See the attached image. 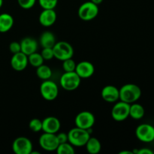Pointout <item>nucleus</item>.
I'll list each match as a JSON object with an SVG mask.
<instances>
[{
    "instance_id": "1",
    "label": "nucleus",
    "mask_w": 154,
    "mask_h": 154,
    "mask_svg": "<svg viewBox=\"0 0 154 154\" xmlns=\"http://www.w3.org/2000/svg\"><path fill=\"white\" fill-rule=\"evenodd\" d=\"M120 91V100L128 104L136 102L141 96V90L135 84H126L121 87Z\"/></svg>"
},
{
    "instance_id": "2",
    "label": "nucleus",
    "mask_w": 154,
    "mask_h": 154,
    "mask_svg": "<svg viewBox=\"0 0 154 154\" xmlns=\"http://www.w3.org/2000/svg\"><path fill=\"white\" fill-rule=\"evenodd\" d=\"M90 138V133L87 129L75 127L68 132L69 142L75 147H83Z\"/></svg>"
},
{
    "instance_id": "3",
    "label": "nucleus",
    "mask_w": 154,
    "mask_h": 154,
    "mask_svg": "<svg viewBox=\"0 0 154 154\" xmlns=\"http://www.w3.org/2000/svg\"><path fill=\"white\" fill-rule=\"evenodd\" d=\"M81 78L75 72H65L60 79V86L67 91H74L79 87Z\"/></svg>"
},
{
    "instance_id": "4",
    "label": "nucleus",
    "mask_w": 154,
    "mask_h": 154,
    "mask_svg": "<svg viewBox=\"0 0 154 154\" xmlns=\"http://www.w3.org/2000/svg\"><path fill=\"white\" fill-rule=\"evenodd\" d=\"M54 58L60 61H64L67 59L72 58L74 55V49L72 45L69 42L60 41L56 42L54 46L53 47Z\"/></svg>"
},
{
    "instance_id": "5",
    "label": "nucleus",
    "mask_w": 154,
    "mask_h": 154,
    "mask_svg": "<svg viewBox=\"0 0 154 154\" xmlns=\"http://www.w3.org/2000/svg\"><path fill=\"white\" fill-rule=\"evenodd\" d=\"M78 16L82 20L90 21L95 19L99 14V7L91 1L85 2L78 8Z\"/></svg>"
},
{
    "instance_id": "6",
    "label": "nucleus",
    "mask_w": 154,
    "mask_h": 154,
    "mask_svg": "<svg viewBox=\"0 0 154 154\" xmlns=\"http://www.w3.org/2000/svg\"><path fill=\"white\" fill-rule=\"evenodd\" d=\"M40 93L42 98L47 101H54L59 94V87L53 81L46 80L40 86Z\"/></svg>"
},
{
    "instance_id": "7",
    "label": "nucleus",
    "mask_w": 154,
    "mask_h": 154,
    "mask_svg": "<svg viewBox=\"0 0 154 154\" xmlns=\"http://www.w3.org/2000/svg\"><path fill=\"white\" fill-rule=\"evenodd\" d=\"M129 108L130 104L120 100L117 101L111 110V117L117 122L124 121L129 117Z\"/></svg>"
},
{
    "instance_id": "8",
    "label": "nucleus",
    "mask_w": 154,
    "mask_h": 154,
    "mask_svg": "<svg viewBox=\"0 0 154 154\" xmlns=\"http://www.w3.org/2000/svg\"><path fill=\"white\" fill-rule=\"evenodd\" d=\"M95 122H96V117L94 114L87 111L78 113L75 119V123L77 127L87 130L91 129L94 126Z\"/></svg>"
},
{
    "instance_id": "9",
    "label": "nucleus",
    "mask_w": 154,
    "mask_h": 154,
    "mask_svg": "<svg viewBox=\"0 0 154 154\" xmlns=\"http://www.w3.org/2000/svg\"><path fill=\"white\" fill-rule=\"evenodd\" d=\"M135 135L142 142H152L154 141V126L149 123H142L135 129Z\"/></svg>"
},
{
    "instance_id": "10",
    "label": "nucleus",
    "mask_w": 154,
    "mask_h": 154,
    "mask_svg": "<svg viewBox=\"0 0 154 154\" xmlns=\"http://www.w3.org/2000/svg\"><path fill=\"white\" fill-rule=\"evenodd\" d=\"M12 150L16 154H31L32 144L26 137L20 136L13 141Z\"/></svg>"
},
{
    "instance_id": "11",
    "label": "nucleus",
    "mask_w": 154,
    "mask_h": 154,
    "mask_svg": "<svg viewBox=\"0 0 154 154\" xmlns=\"http://www.w3.org/2000/svg\"><path fill=\"white\" fill-rule=\"evenodd\" d=\"M39 145L46 151H56L60 144L57 140V134L44 132L38 140Z\"/></svg>"
},
{
    "instance_id": "12",
    "label": "nucleus",
    "mask_w": 154,
    "mask_h": 154,
    "mask_svg": "<svg viewBox=\"0 0 154 154\" xmlns=\"http://www.w3.org/2000/svg\"><path fill=\"white\" fill-rule=\"evenodd\" d=\"M75 72L81 79H87L93 76L95 72V67L90 62L81 61L76 65Z\"/></svg>"
},
{
    "instance_id": "13",
    "label": "nucleus",
    "mask_w": 154,
    "mask_h": 154,
    "mask_svg": "<svg viewBox=\"0 0 154 154\" xmlns=\"http://www.w3.org/2000/svg\"><path fill=\"white\" fill-rule=\"evenodd\" d=\"M29 64L28 56L23 52L17 53L13 54L11 59V66L14 70L17 72H22Z\"/></svg>"
},
{
    "instance_id": "14",
    "label": "nucleus",
    "mask_w": 154,
    "mask_h": 154,
    "mask_svg": "<svg viewBox=\"0 0 154 154\" xmlns=\"http://www.w3.org/2000/svg\"><path fill=\"white\" fill-rule=\"evenodd\" d=\"M101 96L104 101L109 103H114L120 100V91L117 87L113 85H107L102 88Z\"/></svg>"
},
{
    "instance_id": "15",
    "label": "nucleus",
    "mask_w": 154,
    "mask_h": 154,
    "mask_svg": "<svg viewBox=\"0 0 154 154\" xmlns=\"http://www.w3.org/2000/svg\"><path fill=\"white\" fill-rule=\"evenodd\" d=\"M61 127V123L58 118L55 117H45L42 120V131L48 133L57 134Z\"/></svg>"
},
{
    "instance_id": "16",
    "label": "nucleus",
    "mask_w": 154,
    "mask_h": 154,
    "mask_svg": "<svg viewBox=\"0 0 154 154\" xmlns=\"http://www.w3.org/2000/svg\"><path fill=\"white\" fill-rule=\"evenodd\" d=\"M57 20V13L54 9H43L38 17V21L43 26L49 27L54 25Z\"/></svg>"
},
{
    "instance_id": "17",
    "label": "nucleus",
    "mask_w": 154,
    "mask_h": 154,
    "mask_svg": "<svg viewBox=\"0 0 154 154\" xmlns=\"http://www.w3.org/2000/svg\"><path fill=\"white\" fill-rule=\"evenodd\" d=\"M20 43L21 52L27 56L36 52L38 48V44L37 41L31 37L24 38Z\"/></svg>"
},
{
    "instance_id": "18",
    "label": "nucleus",
    "mask_w": 154,
    "mask_h": 154,
    "mask_svg": "<svg viewBox=\"0 0 154 154\" xmlns=\"http://www.w3.org/2000/svg\"><path fill=\"white\" fill-rule=\"evenodd\" d=\"M14 25V18L8 13L0 14V32H7L11 29Z\"/></svg>"
},
{
    "instance_id": "19",
    "label": "nucleus",
    "mask_w": 154,
    "mask_h": 154,
    "mask_svg": "<svg viewBox=\"0 0 154 154\" xmlns=\"http://www.w3.org/2000/svg\"><path fill=\"white\" fill-rule=\"evenodd\" d=\"M39 43L42 48H51L56 44V38L53 32L50 31H45L41 35L39 38Z\"/></svg>"
},
{
    "instance_id": "20",
    "label": "nucleus",
    "mask_w": 154,
    "mask_h": 154,
    "mask_svg": "<svg viewBox=\"0 0 154 154\" xmlns=\"http://www.w3.org/2000/svg\"><path fill=\"white\" fill-rule=\"evenodd\" d=\"M145 114V110L144 107L141 104L134 103L130 104V108H129V117H132L134 120H141L143 118Z\"/></svg>"
},
{
    "instance_id": "21",
    "label": "nucleus",
    "mask_w": 154,
    "mask_h": 154,
    "mask_svg": "<svg viewBox=\"0 0 154 154\" xmlns=\"http://www.w3.org/2000/svg\"><path fill=\"white\" fill-rule=\"evenodd\" d=\"M84 146L86 147L87 151L90 154L99 153L102 149V144L99 140L93 137H90Z\"/></svg>"
},
{
    "instance_id": "22",
    "label": "nucleus",
    "mask_w": 154,
    "mask_h": 154,
    "mask_svg": "<svg viewBox=\"0 0 154 154\" xmlns=\"http://www.w3.org/2000/svg\"><path fill=\"white\" fill-rule=\"evenodd\" d=\"M36 75L39 79L42 81H46V80H49L52 76V70L48 66L42 64L36 68Z\"/></svg>"
},
{
    "instance_id": "23",
    "label": "nucleus",
    "mask_w": 154,
    "mask_h": 154,
    "mask_svg": "<svg viewBox=\"0 0 154 154\" xmlns=\"http://www.w3.org/2000/svg\"><path fill=\"white\" fill-rule=\"evenodd\" d=\"M28 61L29 64L31 65L32 67L37 68L40 66L41 65L44 64V59L42 56L41 55L40 53H38L37 51L33 54H30L28 56Z\"/></svg>"
},
{
    "instance_id": "24",
    "label": "nucleus",
    "mask_w": 154,
    "mask_h": 154,
    "mask_svg": "<svg viewBox=\"0 0 154 154\" xmlns=\"http://www.w3.org/2000/svg\"><path fill=\"white\" fill-rule=\"evenodd\" d=\"M57 153L58 154H75V150L74 148V146L71 144L70 143L68 142L62 143L60 144L56 150Z\"/></svg>"
},
{
    "instance_id": "25",
    "label": "nucleus",
    "mask_w": 154,
    "mask_h": 154,
    "mask_svg": "<svg viewBox=\"0 0 154 154\" xmlns=\"http://www.w3.org/2000/svg\"><path fill=\"white\" fill-rule=\"evenodd\" d=\"M29 127L33 132H38L42 131V120L38 118L31 120L29 123Z\"/></svg>"
},
{
    "instance_id": "26",
    "label": "nucleus",
    "mask_w": 154,
    "mask_h": 154,
    "mask_svg": "<svg viewBox=\"0 0 154 154\" xmlns=\"http://www.w3.org/2000/svg\"><path fill=\"white\" fill-rule=\"evenodd\" d=\"M77 63L72 60V58L67 59V60L63 61V69L64 72H75V68H76Z\"/></svg>"
},
{
    "instance_id": "27",
    "label": "nucleus",
    "mask_w": 154,
    "mask_h": 154,
    "mask_svg": "<svg viewBox=\"0 0 154 154\" xmlns=\"http://www.w3.org/2000/svg\"><path fill=\"white\" fill-rule=\"evenodd\" d=\"M59 0H38V4L43 9H54Z\"/></svg>"
},
{
    "instance_id": "28",
    "label": "nucleus",
    "mask_w": 154,
    "mask_h": 154,
    "mask_svg": "<svg viewBox=\"0 0 154 154\" xmlns=\"http://www.w3.org/2000/svg\"><path fill=\"white\" fill-rule=\"evenodd\" d=\"M40 54L43 57L44 60L48 61V60H51L53 58H54V51H53V48H42V51Z\"/></svg>"
},
{
    "instance_id": "29",
    "label": "nucleus",
    "mask_w": 154,
    "mask_h": 154,
    "mask_svg": "<svg viewBox=\"0 0 154 154\" xmlns=\"http://www.w3.org/2000/svg\"><path fill=\"white\" fill-rule=\"evenodd\" d=\"M36 1L37 0H17V3L20 7L27 10L32 8L35 5Z\"/></svg>"
},
{
    "instance_id": "30",
    "label": "nucleus",
    "mask_w": 154,
    "mask_h": 154,
    "mask_svg": "<svg viewBox=\"0 0 154 154\" xmlns=\"http://www.w3.org/2000/svg\"><path fill=\"white\" fill-rule=\"evenodd\" d=\"M9 50L13 54H17V53L21 52V47L20 43L17 42H13L9 45Z\"/></svg>"
},
{
    "instance_id": "31",
    "label": "nucleus",
    "mask_w": 154,
    "mask_h": 154,
    "mask_svg": "<svg viewBox=\"0 0 154 154\" xmlns=\"http://www.w3.org/2000/svg\"><path fill=\"white\" fill-rule=\"evenodd\" d=\"M57 140L59 141V144H62V143L68 142L69 141V138H68V133H64V132H60V133L57 135Z\"/></svg>"
},
{
    "instance_id": "32",
    "label": "nucleus",
    "mask_w": 154,
    "mask_h": 154,
    "mask_svg": "<svg viewBox=\"0 0 154 154\" xmlns=\"http://www.w3.org/2000/svg\"><path fill=\"white\" fill-rule=\"evenodd\" d=\"M154 151L147 147H144L137 150V154H153Z\"/></svg>"
},
{
    "instance_id": "33",
    "label": "nucleus",
    "mask_w": 154,
    "mask_h": 154,
    "mask_svg": "<svg viewBox=\"0 0 154 154\" xmlns=\"http://www.w3.org/2000/svg\"><path fill=\"white\" fill-rule=\"evenodd\" d=\"M90 1H91L92 2L95 3L96 5H100L101 3L103 2V0H90Z\"/></svg>"
},
{
    "instance_id": "34",
    "label": "nucleus",
    "mask_w": 154,
    "mask_h": 154,
    "mask_svg": "<svg viewBox=\"0 0 154 154\" xmlns=\"http://www.w3.org/2000/svg\"><path fill=\"white\" fill-rule=\"evenodd\" d=\"M119 154H133V152L129 151V150H123V151H120Z\"/></svg>"
},
{
    "instance_id": "35",
    "label": "nucleus",
    "mask_w": 154,
    "mask_h": 154,
    "mask_svg": "<svg viewBox=\"0 0 154 154\" xmlns=\"http://www.w3.org/2000/svg\"><path fill=\"white\" fill-rule=\"evenodd\" d=\"M2 5H3V0H0V8H2Z\"/></svg>"
}]
</instances>
